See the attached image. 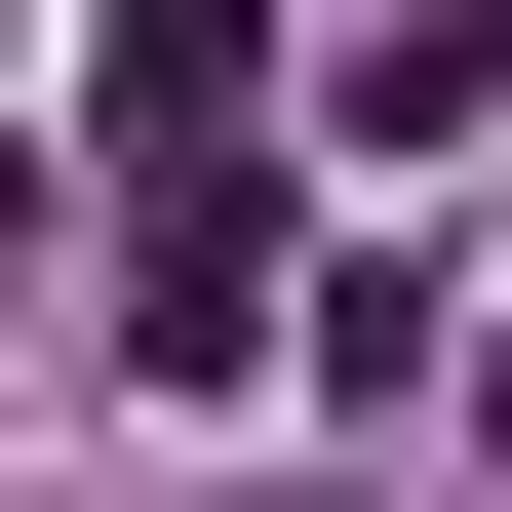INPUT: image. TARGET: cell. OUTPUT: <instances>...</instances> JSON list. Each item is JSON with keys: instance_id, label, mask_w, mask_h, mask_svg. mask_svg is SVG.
I'll return each instance as SVG.
<instances>
[{"instance_id": "cell-2", "label": "cell", "mask_w": 512, "mask_h": 512, "mask_svg": "<svg viewBox=\"0 0 512 512\" xmlns=\"http://www.w3.org/2000/svg\"><path fill=\"white\" fill-rule=\"evenodd\" d=\"M119 119H158V158H237V0H119Z\"/></svg>"}, {"instance_id": "cell-1", "label": "cell", "mask_w": 512, "mask_h": 512, "mask_svg": "<svg viewBox=\"0 0 512 512\" xmlns=\"http://www.w3.org/2000/svg\"><path fill=\"white\" fill-rule=\"evenodd\" d=\"M119 316H158V355H237V316H276V197H237V158H158V237H119Z\"/></svg>"}]
</instances>
